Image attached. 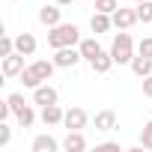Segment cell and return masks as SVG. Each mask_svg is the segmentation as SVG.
I'll return each instance as SVG.
<instances>
[{"mask_svg": "<svg viewBox=\"0 0 152 152\" xmlns=\"http://www.w3.org/2000/svg\"><path fill=\"white\" fill-rule=\"evenodd\" d=\"M110 57H113V63H131L134 60V42H131V36L125 33V30H119L116 36H113V45H110Z\"/></svg>", "mask_w": 152, "mask_h": 152, "instance_id": "cell-3", "label": "cell"}, {"mask_svg": "<svg viewBox=\"0 0 152 152\" xmlns=\"http://www.w3.org/2000/svg\"><path fill=\"white\" fill-rule=\"evenodd\" d=\"M137 3H140V0H137Z\"/></svg>", "mask_w": 152, "mask_h": 152, "instance_id": "cell-29", "label": "cell"}, {"mask_svg": "<svg viewBox=\"0 0 152 152\" xmlns=\"http://www.w3.org/2000/svg\"><path fill=\"white\" fill-rule=\"evenodd\" d=\"M131 72L137 75V78H146V75H152V57H143V54H137L131 63Z\"/></svg>", "mask_w": 152, "mask_h": 152, "instance_id": "cell-13", "label": "cell"}, {"mask_svg": "<svg viewBox=\"0 0 152 152\" xmlns=\"http://www.w3.org/2000/svg\"><path fill=\"white\" fill-rule=\"evenodd\" d=\"M81 42V30H78V24H57V27H51V33H48V45L57 51V48H69V45H78Z\"/></svg>", "mask_w": 152, "mask_h": 152, "instance_id": "cell-2", "label": "cell"}, {"mask_svg": "<svg viewBox=\"0 0 152 152\" xmlns=\"http://www.w3.org/2000/svg\"><path fill=\"white\" fill-rule=\"evenodd\" d=\"M90 66H93V72H99V75L110 72V66H113V57H110V51H107V54L102 51V54H99V57H96V60H93Z\"/></svg>", "mask_w": 152, "mask_h": 152, "instance_id": "cell-18", "label": "cell"}, {"mask_svg": "<svg viewBox=\"0 0 152 152\" xmlns=\"http://www.w3.org/2000/svg\"><path fill=\"white\" fill-rule=\"evenodd\" d=\"M78 48H81V57H84V60H90V63H93V60L102 54V45H99L96 39H84Z\"/></svg>", "mask_w": 152, "mask_h": 152, "instance_id": "cell-17", "label": "cell"}, {"mask_svg": "<svg viewBox=\"0 0 152 152\" xmlns=\"http://www.w3.org/2000/svg\"><path fill=\"white\" fill-rule=\"evenodd\" d=\"M116 128V113L113 110H99L96 113V131H113Z\"/></svg>", "mask_w": 152, "mask_h": 152, "instance_id": "cell-14", "label": "cell"}, {"mask_svg": "<svg viewBox=\"0 0 152 152\" xmlns=\"http://www.w3.org/2000/svg\"><path fill=\"white\" fill-rule=\"evenodd\" d=\"M54 3H60V6H72L75 0H54Z\"/></svg>", "mask_w": 152, "mask_h": 152, "instance_id": "cell-28", "label": "cell"}, {"mask_svg": "<svg viewBox=\"0 0 152 152\" xmlns=\"http://www.w3.org/2000/svg\"><path fill=\"white\" fill-rule=\"evenodd\" d=\"M54 69H57V63H54V60H36V63L24 66V72H21V81H24V87L36 90V87H42L45 81H51Z\"/></svg>", "mask_w": 152, "mask_h": 152, "instance_id": "cell-1", "label": "cell"}, {"mask_svg": "<svg viewBox=\"0 0 152 152\" xmlns=\"http://www.w3.org/2000/svg\"><path fill=\"white\" fill-rule=\"evenodd\" d=\"M137 54H143V57H152V36L140 39V45H137Z\"/></svg>", "mask_w": 152, "mask_h": 152, "instance_id": "cell-26", "label": "cell"}, {"mask_svg": "<svg viewBox=\"0 0 152 152\" xmlns=\"http://www.w3.org/2000/svg\"><path fill=\"white\" fill-rule=\"evenodd\" d=\"M15 116H18V125H21V128H30V125H33V122H36V110H33V107H30V104H27V107H24V110H18V113H15Z\"/></svg>", "mask_w": 152, "mask_h": 152, "instance_id": "cell-19", "label": "cell"}, {"mask_svg": "<svg viewBox=\"0 0 152 152\" xmlns=\"http://www.w3.org/2000/svg\"><path fill=\"white\" fill-rule=\"evenodd\" d=\"M15 51L24 54V57H33L36 54V36L33 33H18L15 36Z\"/></svg>", "mask_w": 152, "mask_h": 152, "instance_id": "cell-9", "label": "cell"}, {"mask_svg": "<svg viewBox=\"0 0 152 152\" xmlns=\"http://www.w3.org/2000/svg\"><path fill=\"white\" fill-rule=\"evenodd\" d=\"M90 27H93V33H107V30L113 27V18H110L107 12H96V15L90 18Z\"/></svg>", "mask_w": 152, "mask_h": 152, "instance_id": "cell-15", "label": "cell"}, {"mask_svg": "<svg viewBox=\"0 0 152 152\" xmlns=\"http://www.w3.org/2000/svg\"><path fill=\"white\" fill-rule=\"evenodd\" d=\"M63 149H66V152H84V149H87L84 134H81V131H69L66 140H63Z\"/></svg>", "mask_w": 152, "mask_h": 152, "instance_id": "cell-12", "label": "cell"}, {"mask_svg": "<svg viewBox=\"0 0 152 152\" xmlns=\"http://www.w3.org/2000/svg\"><path fill=\"white\" fill-rule=\"evenodd\" d=\"M9 137H12V128H9L3 119H0V149H3V146L9 143Z\"/></svg>", "mask_w": 152, "mask_h": 152, "instance_id": "cell-25", "label": "cell"}, {"mask_svg": "<svg viewBox=\"0 0 152 152\" xmlns=\"http://www.w3.org/2000/svg\"><path fill=\"white\" fill-rule=\"evenodd\" d=\"M93 3H96V12H107V15H113L119 9L116 0H93Z\"/></svg>", "mask_w": 152, "mask_h": 152, "instance_id": "cell-21", "label": "cell"}, {"mask_svg": "<svg viewBox=\"0 0 152 152\" xmlns=\"http://www.w3.org/2000/svg\"><path fill=\"white\" fill-rule=\"evenodd\" d=\"M143 96L152 99V75H146V78H143Z\"/></svg>", "mask_w": 152, "mask_h": 152, "instance_id": "cell-27", "label": "cell"}, {"mask_svg": "<svg viewBox=\"0 0 152 152\" xmlns=\"http://www.w3.org/2000/svg\"><path fill=\"white\" fill-rule=\"evenodd\" d=\"M110 18H113V27H116V30H128V27H134V24L140 21V18H137V9H125V6H119Z\"/></svg>", "mask_w": 152, "mask_h": 152, "instance_id": "cell-6", "label": "cell"}, {"mask_svg": "<svg viewBox=\"0 0 152 152\" xmlns=\"http://www.w3.org/2000/svg\"><path fill=\"white\" fill-rule=\"evenodd\" d=\"M87 122H90V116H87L84 107H72V110H66V119H63V125H66L69 131H81V128H87Z\"/></svg>", "mask_w": 152, "mask_h": 152, "instance_id": "cell-5", "label": "cell"}, {"mask_svg": "<svg viewBox=\"0 0 152 152\" xmlns=\"http://www.w3.org/2000/svg\"><path fill=\"white\" fill-rule=\"evenodd\" d=\"M6 102H9L12 113H18V110H24V107H27V104H24V96H21V93H12V96H9Z\"/></svg>", "mask_w": 152, "mask_h": 152, "instance_id": "cell-24", "label": "cell"}, {"mask_svg": "<svg viewBox=\"0 0 152 152\" xmlns=\"http://www.w3.org/2000/svg\"><path fill=\"white\" fill-rule=\"evenodd\" d=\"M63 119H66V110L60 104H45L42 107V122L45 125H60Z\"/></svg>", "mask_w": 152, "mask_h": 152, "instance_id": "cell-11", "label": "cell"}, {"mask_svg": "<svg viewBox=\"0 0 152 152\" xmlns=\"http://www.w3.org/2000/svg\"><path fill=\"white\" fill-rule=\"evenodd\" d=\"M140 146L143 149H152V119L143 125V131H140Z\"/></svg>", "mask_w": 152, "mask_h": 152, "instance_id": "cell-22", "label": "cell"}, {"mask_svg": "<svg viewBox=\"0 0 152 152\" xmlns=\"http://www.w3.org/2000/svg\"><path fill=\"white\" fill-rule=\"evenodd\" d=\"M9 54H15V39L3 36V39H0V57H9Z\"/></svg>", "mask_w": 152, "mask_h": 152, "instance_id": "cell-23", "label": "cell"}, {"mask_svg": "<svg viewBox=\"0 0 152 152\" xmlns=\"http://www.w3.org/2000/svg\"><path fill=\"white\" fill-rule=\"evenodd\" d=\"M57 99H60V96H57V90H54V87H48V84H42V87H36V90H33V102H36V104H42V107H45V104H57Z\"/></svg>", "mask_w": 152, "mask_h": 152, "instance_id": "cell-10", "label": "cell"}, {"mask_svg": "<svg viewBox=\"0 0 152 152\" xmlns=\"http://www.w3.org/2000/svg\"><path fill=\"white\" fill-rule=\"evenodd\" d=\"M84 57H81V48H75V45H69V48H57V57H54V63H57V69H72V66H78Z\"/></svg>", "mask_w": 152, "mask_h": 152, "instance_id": "cell-4", "label": "cell"}, {"mask_svg": "<svg viewBox=\"0 0 152 152\" xmlns=\"http://www.w3.org/2000/svg\"><path fill=\"white\" fill-rule=\"evenodd\" d=\"M60 15H63L60 3H51V6H42V9H39V21H42L45 27H57V24H60Z\"/></svg>", "mask_w": 152, "mask_h": 152, "instance_id": "cell-8", "label": "cell"}, {"mask_svg": "<svg viewBox=\"0 0 152 152\" xmlns=\"http://www.w3.org/2000/svg\"><path fill=\"white\" fill-rule=\"evenodd\" d=\"M137 18L143 24H152V0H140L137 3Z\"/></svg>", "mask_w": 152, "mask_h": 152, "instance_id": "cell-20", "label": "cell"}, {"mask_svg": "<svg viewBox=\"0 0 152 152\" xmlns=\"http://www.w3.org/2000/svg\"><path fill=\"white\" fill-rule=\"evenodd\" d=\"M24 72V54H9V57H3V75L6 78H15V75H21Z\"/></svg>", "mask_w": 152, "mask_h": 152, "instance_id": "cell-7", "label": "cell"}, {"mask_svg": "<svg viewBox=\"0 0 152 152\" xmlns=\"http://www.w3.org/2000/svg\"><path fill=\"white\" fill-rule=\"evenodd\" d=\"M60 149V143L51 137V134H39L36 140H33V152H57Z\"/></svg>", "mask_w": 152, "mask_h": 152, "instance_id": "cell-16", "label": "cell"}]
</instances>
